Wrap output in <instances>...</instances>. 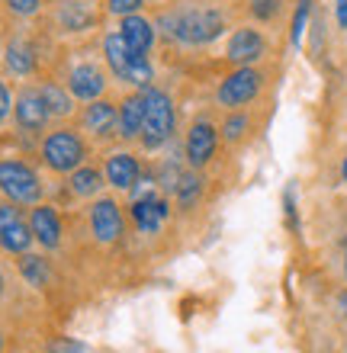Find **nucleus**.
I'll use <instances>...</instances> for the list:
<instances>
[{"mask_svg":"<svg viewBox=\"0 0 347 353\" xmlns=\"http://www.w3.org/2000/svg\"><path fill=\"white\" fill-rule=\"evenodd\" d=\"M141 3H145V0H106L110 13H116V17H132Z\"/></svg>","mask_w":347,"mask_h":353,"instance_id":"obj_27","label":"nucleus"},{"mask_svg":"<svg viewBox=\"0 0 347 353\" xmlns=\"http://www.w3.org/2000/svg\"><path fill=\"white\" fill-rule=\"evenodd\" d=\"M39 93H42V100H46V106H48L52 116H68V112H71V97H68L58 84H46Z\"/></svg>","mask_w":347,"mask_h":353,"instance_id":"obj_21","label":"nucleus"},{"mask_svg":"<svg viewBox=\"0 0 347 353\" xmlns=\"http://www.w3.org/2000/svg\"><path fill=\"white\" fill-rule=\"evenodd\" d=\"M103 52H106V61H110V68H113L116 77H122V81H129V84H135V87H148L151 84L155 71H151L148 55H141V52L129 48L119 32H116V36H106Z\"/></svg>","mask_w":347,"mask_h":353,"instance_id":"obj_2","label":"nucleus"},{"mask_svg":"<svg viewBox=\"0 0 347 353\" xmlns=\"http://www.w3.org/2000/svg\"><path fill=\"white\" fill-rule=\"evenodd\" d=\"M164 23L170 26V36H177L187 46H206L222 32V17L216 10H190L180 17H168Z\"/></svg>","mask_w":347,"mask_h":353,"instance_id":"obj_3","label":"nucleus"},{"mask_svg":"<svg viewBox=\"0 0 347 353\" xmlns=\"http://www.w3.org/2000/svg\"><path fill=\"white\" fill-rule=\"evenodd\" d=\"M3 61H7V71L17 77H29L36 71V52L26 39H13L7 48H3Z\"/></svg>","mask_w":347,"mask_h":353,"instance_id":"obj_16","label":"nucleus"},{"mask_svg":"<svg viewBox=\"0 0 347 353\" xmlns=\"http://www.w3.org/2000/svg\"><path fill=\"white\" fill-rule=\"evenodd\" d=\"M116 119H119V112H116L113 103H106V100H97L94 106H87V112H84V125L94 132V135H110Z\"/></svg>","mask_w":347,"mask_h":353,"instance_id":"obj_18","label":"nucleus"},{"mask_svg":"<svg viewBox=\"0 0 347 353\" xmlns=\"http://www.w3.org/2000/svg\"><path fill=\"white\" fill-rule=\"evenodd\" d=\"M0 55H3V46H0Z\"/></svg>","mask_w":347,"mask_h":353,"instance_id":"obj_36","label":"nucleus"},{"mask_svg":"<svg viewBox=\"0 0 347 353\" xmlns=\"http://www.w3.org/2000/svg\"><path fill=\"white\" fill-rule=\"evenodd\" d=\"M42 158L52 170L58 174H71V170L81 168V161H84V141L77 139L71 129H58L52 132L42 145Z\"/></svg>","mask_w":347,"mask_h":353,"instance_id":"obj_5","label":"nucleus"},{"mask_svg":"<svg viewBox=\"0 0 347 353\" xmlns=\"http://www.w3.org/2000/svg\"><path fill=\"white\" fill-rule=\"evenodd\" d=\"M344 270H347V261H344Z\"/></svg>","mask_w":347,"mask_h":353,"instance_id":"obj_38","label":"nucleus"},{"mask_svg":"<svg viewBox=\"0 0 347 353\" xmlns=\"http://www.w3.org/2000/svg\"><path fill=\"white\" fill-rule=\"evenodd\" d=\"M341 176H344V180H347V158H344V168H341Z\"/></svg>","mask_w":347,"mask_h":353,"instance_id":"obj_33","label":"nucleus"},{"mask_svg":"<svg viewBox=\"0 0 347 353\" xmlns=\"http://www.w3.org/2000/svg\"><path fill=\"white\" fill-rule=\"evenodd\" d=\"M199 190H203V180H199L197 174H180V180H177V203L184 205V209H190V205L199 199Z\"/></svg>","mask_w":347,"mask_h":353,"instance_id":"obj_23","label":"nucleus"},{"mask_svg":"<svg viewBox=\"0 0 347 353\" xmlns=\"http://www.w3.org/2000/svg\"><path fill=\"white\" fill-rule=\"evenodd\" d=\"M90 23H94V10L87 7V3H71V0H68L65 7H61V26L65 29H87L90 26Z\"/></svg>","mask_w":347,"mask_h":353,"instance_id":"obj_20","label":"nucleus"},{"mask_svg":"<svg viewBox=\"0 0 347 353\" xmlns=\"http://www.w3.org/2000/svg\"><path fill=\"white\" fill-rule=\"evenodd\" d=\"M335 17H338V26L347 29V0H338V7H335Z\"/></svg>","mask_w":347,"mask_h":353,"instance_id":"obj_32","label":"nucleus"},{"mask_svg":"<svg viewBox=\"0 0 347 353\" xmlns=\"http://www.w3.org/2000/svg\"><path fill=\"white\" fill-rule=\"evenodd\" d=\"M71 190L75 196H94L100 190V174L94 168H81L71 174Z\"/></svg>","mask_w":347,"mask_h":353,"instance_id":"obj_22","label":"nucleus"},{"mask_svg":"<svg viewBox=\"0 0 347 353\" xmlns=\"http://www.w3.org/2000/svg\"><path fill=\"white\" fill-rule=\"evenodd\" d=\"M344 305H347V296H344Z\"/></svg>","mask_w":347,"mask_h":353,"instance_id":"obj_37","label":"nucleus"},{"mask_svg":"<svg viewBox=\"0 0 347 353\" xmlns=\"http://www.w3.org/2000/svg\"><path fill=\"white\" fill-rule=\"evenodd\" d=\"M141 103H145V119H141V145L145 148H158L174 135V125H177V116H174V106H170V97L161 90H148L141 93Z\"/></svg>","mask_w":347,"mask_h":353,"instance_id":"obj_1","label":"nucleus"},{"mask_svg":"<svg viewBox=\"0 0 347 353\" xmlns=\"http://www.w3.org/2000/svg\"><path fill=\"white\" fill-rule=\"evenodd\" d=\"M0 350H3V337H0Z\"/></svg>","mask_w":347,"mask_h":353,"instance_id":"obj_35","label":"nucleus"},{"mask_svg":"<svg viewBox=\"0 0 347 353\" xmlns=\"http://www.w3.org/2000/svg\"><path fill=\"white\" fill-rule=\"evenodd\" d=\"M106 180L116 186V190H132V186L139 183V161L119 151L113 158L106 161Z\"/></svg>","mask_w":347,"mask_h":353,"instance_id":"obj_15","label":"nucleus"},{"mask_svg":"<svg viewBox=\"0 0 347 353\" xmlns=\"http://www.w3.org/2000/svg\"><path fill=\"white\" fill-rule=\"evenodd\" d=\"M216 154V129L209 122H197L187 135V158L193 168L209 164V158Z\"/></svg>","mask_w":347,"mask_h":353,"instance_id":"obj_9","label":"nucleus"},{"mask_svg":"<svg viewBox=\"0 0 347 353\" xmlns=\"http://www.w3.org/2000/svg\"><path fill=\"white\" fill-rule=\"evenodd\" d=\"M132 215H135V222H139L141 232L151 234V232H158L161 222L168 219V203H161V199H155V196H148V199H135Z\"/></svg>","mask_w":347,"mask_h":353,"instance_id":"obj_17","label":"nucleus"},{"mask_svg":"<svg viewBox=\"0 0 347 353\" xmlns=\"http://www.w3.org/2000/svg\"><path fill=\"white\" fill-rule=\"evenodd\" d=\"M10 110H13V100H10V90H7V84H3V81H0V125H3V122H7Z\"/></svg>","mask_w":347,"mask_h":353,"instance_id":"obj_31","label":"nucleus"},{"mask_svg":"<svg viewBox=\"0 0 347 353\" xmlns=\"http://www.w3.org/2000/svg\"><path fill=\"white\" fill-rule=\"evenodd\" d=\"M23 276L32 283V286H46L48 279V267L42 257H23Z\"/></svg>","mask_w":347,"mask_h":353,"instance_id":"obj_24","label":"nucleus"},{"mask_svg":"<svg viewBox=\"0 0 347 353\" xmlns=\"http://www.w3.org/2000/svg\"><path fill=\"white\" fill-rule=\"evenodd\" d=\"M254 17H261V19H270L277 10H280V0H254Z\"/></svg>","mask_w":347,"mask_h":353,"instance_id":"obj_30","label":"nucleus"},{"mask_svg":"<svg viewBox=\"0 0 347 353\" xmlns=\"http://www.w3.org/2000/svg\"><path fill=\"white\" fill-rule=\"evenodd\" d=\"M309 3L312 0H299V10H296V19H293V46L302 42V29H306V19H309Z\"/></svg>","mask_w":347,"mask_h":353,"instance_id":"obj_25","label":"nucleus"},{"mask_svg":"<svg viewBox=\"0 0 347 353\" xmlns=\"http://www.w3.org/2000/svg\"><path fill=\"white\" fill-rule=\"evenodd\" d=\"M119 36L126 39V46L135 48V52H148L151 46H155V26H151L148 19H141V17H122V26H119Z\"/></svg>","mask_w":347,"mask_h":353,"instance_id":"obj_14","label":"nucleus"},{"mask_svg":"<svg viewBox=\"0 0 347 353\" xmlns=\"http://www.w3.org/2000/svg\"><path fill=\"white\" fill-rule=\"evenodd\" d=\"M264 55V39L254 32V29H238L228 42V58H232L235 65H251L257 58Z\"/></svg>","mask_w":347,"mask_h":353,"instance_id":"obj_13","label":"nucleus"},{"mask_svg":"<svg viewBox=\"0 0 347 353\" xmlns=\"http://www.w3.org/2000/svg\"><path fill=\"white\" fill-rule=\"evenodd\" d=\"M7 3L10 13H17V17H32V13H39V7H42V0H3Z\"/></svg>","mask_w":347,"mask_h":353,"instance_id":"obj_26","label":"nucleus"},{"mask_svg":"<svg viewBox=\"0 0 347 353\" xmlns=\"http://www.w3.org/2000/svg\"><path fill=\"white\" fill-rule=\"evenodd\" d=\"M141 119H145V103H141V97H129V100L122 103L119 119H116L122 139H135V135H141Z\"/></svg>","mask_w":347,"mask_h":353,"instance_id":"obj_19","label":"nucleus"},{"mask_svg":"<svg viewBox=\"0 0 347 353\" xmlns=\"http://www.w3.org/2000/svg\"><path fill=\"white\" fill-rule=\"evenodd\" d=\"M244 129H248V119H244V116H232V119L226 122V139H228V141L241 139Z\"/></svg>","mask_w":347,"mask_h":353,"instance_id":"obj_29","label":"nucleus"},{"mask_svg":"<svg viewBox=\"0 0 347 353\" xmlns=\"http://www.w3.org/2000/svg\"><path fill=\"white\" fill-rule=\"evenodd\" d=\"M90 225H94V234L100 238L103 244L116 241L122 234V215H119V205L103 199V203H97L90 209Z\"/></svg>","mask_w":347,"mask_h":353,"instance_id":"obj_10","label":"nucleus"},{"mask_svg":"<svg viewBox=\"0 0 347 353\" xmlns=\"http://www.w3.org/2000/svg\"><path fill=\"white\" fill-rule=\"evenodd\" d=\"M13 116H17V125L23 132H42L52 112H48L39 90H23L17 97V103H13Z\"/></svg>","mask_w":347,"mask_h":353,"instance_id":"obj_8","label":"nucleus"},{"mask_svg":"<svg viewBox=\"0 0 347 353\" xmlns=\"http://www.w3.org/2000/svg\"><path fill=\"white\" fill-rule=\"evenodd\" d=\"M52 353H94L87 344H77V341H68V337H61V341H55L52 344Z\"/></svg>","mask_w":347,"mask_h":353,"instance_id":"obj_28","label":"nucleus"},{"mask_svg":"<svg viewBox=\"0 0 347 353\" xmlns=\"http://www.w3.org/2000/svg\"><path fill=\"white\" fill-rule=\"evenodd\" d=\"M261 81L264 77L257 74V71H251V68H238L235 74H228L226 81H222V87H219L216 97H219L222 106H241V103H251L254 97H257Z\"/></svg>","mask_w":347,"mask_h":353,"instance_id":"obj_6","label":"nucleus"},{"mask_svg":"<svg viewBox=\"0 0 347 353\" xmlns=\"http://www.w3.org/2000/svg\"><path fill=\"white\" fill-rule=\"evenodd\" d=\"M0 292H3V276H0Z\"/></svg>","mask_w":347,"mask_h":353,"instance_id":"obj_34","label":"nucleus"},{"mask_svg":"<svg viewBox=\"0 0 347 353\" xmlns=\"http://www.w3.org/2000/svg\"><path fill=\"white\" fill-rule=\"evenodd\" d=\"M68 87H71V93H75L77 100H97L106 87L103 71L97 65H77L75 71L68 74Z\"/></svg>","mask_w":347,"mask_h":353,"instance_id":"obj_11","label":"nucleus"},{"mask_svg":"<svg viewBox=\"0 0 347 353\" xmlns=\"http://www.w3.org/2000/svg\"><path fill=\"white\" fill-rule=\"evenodd\" d=\"M0 193L19 205H32L42 199V183L23 161H0Z\"/></svg>","mask_w":347,"mask_h":353,"instance_id":"obj_4","label":"nucleus"},{"mask_svg":"<svg viewBox=\"0 0 347 353\" xmlns=\"http://www.w3.org/2000/svg\"><path fill=\"white\" fill-rule=\"evenodd\" d=\"M0 244L10 254H26V248L32 244V228L23 222L19 209L13 205H0Z\"/></svg>","mask_w":347,"mask_h":353,"instance_id":"obj_7","label":"nucleus"},{"mask_svg":"<svg viewBox=\"0 0 347 353\" xmlns=\"http://www.w3.org/2000/svg\"><path fill=\"white\" fill-rule=\"evenodd\" d=\"M29 228H32V238H36L42 248H58V241H61V222H58V215L52 205L32 209Z\"/></svg>","mask_w":347,"mask_h":353,"instance_id":"obj_12","label":"nucleus"}]
</instances>
